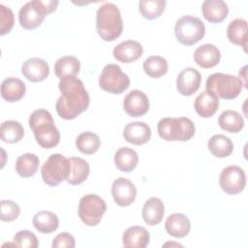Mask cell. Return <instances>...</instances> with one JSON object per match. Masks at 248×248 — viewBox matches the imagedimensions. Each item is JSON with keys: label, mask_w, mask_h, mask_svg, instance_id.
<instances>
[{"label": "cell", "mask_w": 248, "mask_h": 248, "mask_svg": "<svg viewBox=\"0 0 248 248\" xmlns=\"http://www.w3.org/2000/svg\"><path fill=\"white\" fill-rule=\"evenodd\" d=\"M58 88L61 96L56 102L55 109L61 118L71 120L87 109L90 98L80 79L76 77L60 79Z\"/></svg>", "instance_id": "cell-1"}, {"label": "cell", "mask_w": 248, "mask_h": 248, "mask_svg": "<svg viewBox=\"0 0 248 248\" xmlns=\"http://www.w3.org/2000/svg\"><path fill=\"white\" fill-rule=\"evenodd\" d=\"M29 127L37 143L46 149L55 147L60 141L59 130L54 125L52 115L44 108L34 110L29 116Z\"/></svg>", "instance_id": "cell-2"}, {"label": "cell", "mask_w": 248, "mask_h": 248, "mask_svg": "<svg viewBox=\"0 0 248 248\" xmlns=\"http://www.w3.org/2000/svg\"><path fill=\"white\" fill-rule=\"evenodd\" d=\"M96 30L106 42L116 40L123 31V21L118 7L106 2L99 7L96 14Z\"/></svg>", "instance_id": "cell-3"}, {"label": "cell", "mask_w": 248, "mask_h": 248, "mask_svg": "<svg viewBox=\"0 0 248 248\" xmlns=\"http://www.w3.org/2000/svg\"><path fill=\"white\" fill-rule=\"evenodd\" d=\"M157 131L167 141H187L195 135V124L188 117H165L158 122Z\"/></svg>", "instance_id": "cell-4"}, {"label": "cell", "mask_w": 248, "mask_h": 248, "mask_svg": "<svg viewBox=\"0 0 248 248\" xmlns=\"http://www.w3.org/2000/svg\"><path fill=\"white\" fill-rule=\"evenodd\" d=\"M58 1L33 0L23 5L18 13L19 24L26 30L39 27L46 15L54 12L58 6Z\"/></svg>", "instance_id": "cell-5"}, {"label": "cell", "mask_w": 248, "mask_h": 248, "mask_svg": "<svg viewBox=\"0 0 248 248\" xmlns=\"http://www.w3.org/2000/svg\"><path fill=\"white\" fill-rule=\"evenodd\" d=\"M243 87L242 80L235 76L214 73L210 75L205 83L206 91L214 94L218 99L232 100L236 98Z\"/></svg>", "instance_id": "cell-6"}, {"label": "cell", "mask_w": 248, "mask_h": 248, "mask_svg": "<svg viewBox=\"0 0 248 248\" xmlns=\"http://www.w3.org/2000/svg\"><path fill=\"white\" fill-rule=\"evenodd\" d=\"M70 170L71 164L69 159L60 153H54L50 155L43 165L41 174L46 185L54 187L68 179Z\"/></svg>", "instance_id": "cell-7"}, {"label": "cell", "mask_w": 248, "mask_h": 248, "mask_svg": "<svg viewBox=\"0 0 248 248\" xmlns=\"http://www.w3.org/2000/svg\"><path fill=\"white\" fill-rule=\"evenodd\" d=\"M174 34L181 45L193 46L204 37L205 26L199 17L187 15L176 20Z\"/></svg>", "instance_id": "cell-8"}, {"label": "cell", "mask_w": 248, "mask_h": 248, "mask_svg": "<svg viewBox=\"0 0 248 248\" xmlns=\"http://www.w3.org/2000/svg\"><path fill=\"white\" fill-rule=\"evenodd\" d=\"M106 211V202L98 195L88 194L79 200L78 217L88 227L97 226Z\"/></svg>", "instance_id": "cell-9"}, {"label": "cell", "mask_w": 248, "mask_h": 248, "mask_svg": "<svg viewBox=\"0 0 248 248\" xmlns=\"http://www.w3.org/2000/svg\"><path fill=\"white\" fill-rule=\"evenodd\" d=\"M99 86L108 93L121 94L130 86V78L118 65L108 64L100 75Z\"/></svg>", "instance_id": "cell-10"}, {"label": "cell", "mask_w": 248, "mask_h": 248, "mask_svg": "<svg viewBox=\"0 0 248 248\" xmlns=\"http://www.w3.org/2000/svg\"><path fill=\"white\" fill-rule=\"evenodd\" d=\"M219 184L226 194L237 195L245 188V172L238 166H228L223 169L220 173Z\"/></svg>", "instance_id": "cell-11"}, {"label": "cell", "mask_w": 248, "mask_h": 248, "mask_svg": "<svg viewBox=\"0 0 248 248\" xmlns=\"http://www.w3.org/2000/svg\"><path fill=\"white\" fill-rule=\"evenodd\" d=\"M111 195L117 205L128 206L134 202L137 197V188L129 179L118 177L112 182Z\"/></svg>", "instance_id": "cell-12"}, {"label": "cell", "mask_w": 248, "mask_h": 248, "mask_svg": "<svg viewBox=\"0 0 248 248\" xmlns=\"http://www.w3.org/2000/svg\"><path fill=\"white\" fill-rule=\"evenodd\" d=\"M123 108L125 112L132 117L142 116L149 109V100L145 93L135 89L125 96Z\"/></svg>", "instance_id": "cell-13"}, {"label": "cell", "mask_w": 248, "mask_h": 248, "mask_svg": "<svg viewBox=\"0 0 248 248\" xmlns=\"http://www.w3.org/2000/svg\"><path fill=\"white\" fill-rule=\"evenodd\" d=\"M202 76L194 68H185L177 76L176 88L178 93L183 96H191L200 88Z\"/></svg>", "instance_id": "cell-14"}, {"label": "cell", "mask_w": 248, "mask_h": 248, "mask_svg": "<svg viewBox=\"0 0 248 248\" xmlns=\"http://www.w3.org/2000/svg\"><path fill=\"white\" fill-rule=\"evenodd\" d=\"M21 73L28 80L33 82H40L48 77L49 66L44 59L32 57L23 62Z\"/></svg>", "instance_id": "cell-15"}, {"label": "cell", "mask_w": 248, "mask_h": 248, "mask_svg": "<svg viewBox=\"0 0 248 248\" xmlns=\"http://www.w3.org/2000/svg\"><path fill=\"white\" fill-rule=\"evenodd\" d=\"M143 52L142 46L134 40H127L118 44L112 51L113 57L122 63H132L138 60Z\"/></svg>", "instance_id": "cell-16"}, {"label": "cell", "mask_w": 248, "mask_h": 248, "mask_svg": "<svg viewBox=\"0 0 248 248\" xmlns=\"http://www.w3.org/2000/svg\"><path fill=\"white\" fill-rule=\"evenodd\" d=\"M123 138L130 143L141 145L150 140L151 129L145 122H131L125 126L123 130Z\"/></svg>", "instance_id": "cell-17"}, {"label": "cell", "mask_w": 248, "mask_h": 248, "mask_svg": "<svg viewBox=\"0 0 248 248\" xmlns=\"http://www.w3.org/2000/svg\"><path fill=\"white\" fill-rule=\"evenodd\" d=\"M221 53L217 46L212 44H204L199 46L194 52V60L198 66L203 69H210L218 65Z\"/></svg>", "instance_id": "cell-18"}, {"label": "cell", "mask_w": 248, "mask_h": 248, "mask_svg": "<svg viewBox=\"0 0 248 248\" xmlns=\"http://www.w3.org/2000/svg\"><path fill=\"white\" fill-rule=\"evenodd\" d=\"M148 231L141 226L129 227L122 235L123 246L126 248H144L149 244Z\"/></svg>", "instance_id": "cell-19"}, {"label": "cell", "mask_w": 248, "mask_h": 248, "mask_svg": "<svg viewBox=\"0 0 248 248\" xmlns=\"http://www.w3.org/2000/svg\"><path fill=\"white\" fill-rule=\"evenodd\" d=\"M203 17L211 23L222 22L229 14V7L222 0H205L202 5Z\"/></svg>", "instance_id": "cell-20"}, {"label": "cell", "mask_w": 248, "mask_h": 248, "mask_svg": "<svg viewBox=\"0 0 248 248\" xmlns=\"http://www.w3.org/2000/svg\"><path fill=\"white\" fill-rule=\"evenodd\" d=\"M165 214V205L161 199L149 198L143 204L141 216L143 221L149 226H155L161 223Z\"/></svg>", "instance_id": "cell-21"}, {"label": "cell", "mask_w": 248, "mask_h": 248, "mask_svg": "<svg viewBox=\"0 0 248 248\" xmlns=\"http://www.w3.org/2000/svg\"><path fill=\"white\" fill-rule=\"evenodd\" d=\"M165 229L170 235L182 238L189 234L191 222L186 215L182 213H173L167 218Z\"/></svg>", "instance_id": "cell-22"}, {"label": "cell", "mask_w": 248, "mask_h": 248, "mask_svg": "<svg viewBox=\"0 0 248 248\" xmlns=\"http://www.w3.org/2000/svg\"><path fill=\"white\" fill-rule=\"evenodd\" d=\"M195 110L203 118L213 116L219 108V99L208 91H203L199 94L195 100Z\"/></svg>", "instance_id": "cell-23"}, {"label": "cell", "mask_w": 248, "mask_h": 248, "mask_svg": "<svg viewBox=\"0 0 248 248\" xmlns=\"http://www.w3.org/2000/svg\"><path fill=\"white\" fill-rule=\"evenodd\" d=\"M26 92L25 83L17 78H8L2 81L1 96L10 103L19 101Z\"/></svg>", "instance_id": "cell-24"}, {"label": "cell", "mask_w": 248, "mask_h": 248, "mask_svg": "<svg viewBox=\"0 0 248 248\" xmlns=\"http://www.w3.org/2000/svg\"><path fill=\"white\" fill-rule=\"evenodd\" d=\"M247 21L243 18L232 20L227 28V37L231 43L243 47L246 52L247 46Z\"/></svg>", "instance_id": "cell-25"}, {"label": "cell", "mask_w": 248, "mask_h": 248, "mask_svg": "<svg viewBox=\"0 0 248 248\" xmlns=\"http://www.w3.org/2000/svg\"><path fill=\"white\" fill-rule=\"evenodd\" d=\"M80 70L79 60L73 55L58 58L54 64V73L59 79L76 77Z\"/></svg>", "instance_id": "cell-26"}, {"label": "cell", "mask_w": 248, "mask_h": 248, "mask_svg": "<svg viewBox=\"0 0 248 248\" xmlns=\"http://www.w3.org/2000/svg\"><path fill=\"white\" fill-rule=\"evenodd\" d=\"M33 226L42 233H51L59 227V219L56 214L48 210L37 212L33 217Z\"/></svg>", "instance_id": "cell-27"}, {"label": "cell", "mask_w": 248, "mask_h": 248, "mask_svg": "<svg viewBox=\"0 0 248 248\" xmlns=\"http://www.w3.org/2000/svg\"><path fill=\"white\" fill-rule=\"evenodd\" d=\"M138 163V153L132 148L121 147L115 152L114 164L120 171L130 172L136 169Z\"/></svg>", "instance_id": "cell-28"}, {"label": "cell", "mask_w": 248, "mask_h": 248, "mask_svg": "<svg viewBox=\"0 0 248 248\" xmlns=\"http://www.w3.org/2000/svg\"><path fill=\"white\" fill-rule=\"evenodd\" d=\"M69 161L71 170L67 182L71 185H78L85 181L90 172L89 164L80 157H70Z\"/></svg>", "instance_id": "cell-29"}, {"label": "cell", "mask_w": 248, "mask_h": 248, "mask_svg": "<svg viewBox=\"0 0 248 248\" xmlns=\"http://www.w3.org/2000/svg\"><path fill=\"white\" fill-rule=\"evenodd\" d=\"M207 147L210 153L217 158L228 157L233 151V143L231 139L221 134L212 136L207 142Z\"/></svg>", "instance_id": "cell-30"}, {"label": "cell", "mask_w": 248, "mask_h": 248, "mask_svg": "<svg viewBox=\"0 0 248 248\" xmlns=\"http://www.w3.org/2000/svg\"><path fill=\"white\" fill-rule=\"evenodd\" d=\"M40 166L39 157L33 153H25L17 157L16 161V173L23 177H31L33 176Z\"/></svg>", "instance_id": "cell-31"}, {"label": "cell", "mask_w": 248, "mask_h": 248, "mask_svg": "<svg viewBox=\"0 0 248 248\" xmlns=\"http://www.w3.org/2000/svg\"><path fill=\"white\" fill-rule=\"evenodd\" d=\"M218 124L224 131L229 133H238L244 126V119L237 111L228 109L220 114Z\"/></svg>", "instance_id": "cell-32"}, {"label": "cell", "mask_w": 248, "mask_h": 248, "mask_svg": "<svg viewBox=\"0 0 248 248\" xmlns=\"http://www.w3.org/2000/svg\"><path fill=\"white\" fill-rule=\"evenodd\" d=\"M24 136L22 125L16 120H6L1 124L0 137L4 142L16 143Z\"/></svg>", "instance_id": "cell-33"}, {"label": "cell", "mask_w": 248, "mask_h": 248, "mask_svg": "<svg viewBox=\"0 0 248 248\" xmlns=\"http://www.w3.org/2000/svg\"><path fill=\"white\" fill-rule=\"evenodd\" d=\"M143 71L144 73L153 78H159L166 75L168 72V62L167 60L159 55H152L143 61Z\"/></svg>", "instance_id": "cell-34"}, {"label": "cell", "mask_w": 248, "mask_h": 248, "mask_svg": "<svg viewBox=\"0 0 248 248\" xmlns=\"http://www.w3.org/2000/svg\"><path fill=\"white\" fill-rule=\"evenodd\" d=\"M101 145V140L98 135L92 132H83L76 139V146L78 150L83 154L95 153Z\"/></svg>", "instance_id": "cell-35"}, {"label": "cell", "mask_w": 248, "mask_h": 248, "mask_svg": "<svg viewBox=\"0 0 248 248\" xmlns=\"http://www.w3.org/2000/svg\"><path fill=\"white\" fill-rule=\"evenodd\" d=\"M166 8L165 0H140L139 10L141 16L146 19H156Z\"/></svg>", "instance_id": "cell-36"}, {"label": "cell", "mask_w": 248, "mask_h": 248, "mask_svg": "<svg viewBox=\"0 0 248 248\" xmlns=\"http://www.w3.org/2000/svg\"><path fill=\"white\" fill-rule=\"evenodd\" d=\"M14 242L16 247L20 248H37L39 241L37 236L30 231H19L14 236Z\"/></svg>", "instance_id": "cell-37"}, {"label": "cell", "mask_w": 248, "mask_h": 248, "mask_svg": "<svg viewBox=\"0 0 248 248\" xmlns=\"http://www.w3.org/2000/svg\"><path fill=\"white\" fill-rule=\"evenodd\" d=\"M20 214V207L17 203L10 200L1 201V215L0 219L4 222L16 220Z\"/></svg>", "instance_id": "cell-38"}, {"label": "cell", "mask_w": 248, "mask_h": 248, "mask_svg": "<svg viewBox=\"0 0 248 248\" xmlns=\"http://www.w3.org/2000/svg\"><path fill=\"white\" fill-rule=\"evenodd\" d=\"M15 19L12 10L3 4H0V35L11 32L14 27Z\"/></svg>", "instance_id": "cell-39"}, {"label": "cell", "mask_w": 248, "mask_h": 248, "mask_svg": "<svg viewBox=\"0 0 248 248\" xmlns=\"http://www.w3.org/2000/svg\"><path fill=\"white\" fill-rule=\"evenodd\" d=\"M76 245L75 238L72 234L69 232H61L57 234L52 241V247L53 248H74Z\"/></svg>", "instance_id": "cell-40"}]
</instances>
